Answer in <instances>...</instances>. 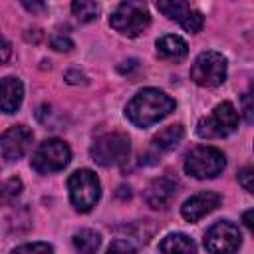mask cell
<instances>
[{"instance_id":"obj_1","label":"cell","mask_w":254,"mask_h":254,"mask_svg":"<svg viewBox=\"0 0 254 254\" xmlns=\"http://www.w3.org/2000/svg\"><path fill=\"white\" fill-rule=\"evenodd\" d=\"M173 109H175V101L165 91L147 87L133 95V99L125 107V115L133 125L145 129L167 117Z\"/></svg>"},{"instance_id":"obj_2","label":"cell","mask_w":254,"mask_h":254,"mask_svg":"<svg viewBox=\"0 0 254 254\" xmlns=\"http://www.w3.org/2000/svg\"><path fill=\"white\" fill-rule=\"evenodd\" d=\"M109 24L119 34L135 38V36L143 34L149 28L151 14H149V10L143 2H123L111 12Z\"/></svg>"},{"instance_id":"obj_3","label":"cell","mask_w":254,"mask_h":254,"mask_svg":"<svg viewBox=\"0 0 254 254\" xmlns=\"http://www.w3.org/2000/svg\"><path fill=\"white\" fill-rule=\"evenodd\" d=\"M238 129V113L230 101L218 103L210 115L202 117L196 123V135L202 139L228 137Z\"/></svg>"},{"instance_id":"obj_4","label":"cell","mask_w":254,"mask_h":254,"mask_svg":"<svg viewBox=\"0 0 254 254\" xmlns=\"http://www.w3.org/2000/svg\"><path fill=\"white\" fill-rule=\"evenodd\" d=\"M89 153H91V159L97 165L117 167V165H123L129 159L131 145H129L127 135H123V133H105V135H99L93 141Z\"/></svg>"},{"instance_id":"obj_5","label":"cell","mask_w":254,"mask_h":254,"mask_svg":"<svg viewBox=\"0 0 254 254\" xmlns=\"http://www.w3.org/2000/svg\"><path fill=\"white\" fill-rule=\"evenodd\" d=\"M67 190H69V198H71L73 206L79 212H87L99 200L101 185H99V179L95 177L93 171L79 169V171H75V173L69 175V179H67Z\"/></svg>"},{"instance_id":"obj_6","label":"cell","mask_w":254,"mask_h":254,"mask_svg":"<svg viewBox=\"0 0 254 254\" xmlns=\"http://www.w3.org/2000/svg\"><path fill=\"white\" fill-rule=\"evenodd\" d=\"M226 165L224 153L218 151L216 147H194L187 157H185V171L187 175L194 179H212L222 173Z\"/></svg>"},{"instance_id":"obj_7","label":"cell","mask_w":254,"mask_h":254,"mask_svg":"<svg viewBox=\"0 0 254 254\" xmlns=\"http://www.w3.org/2000/svg\"><path fill=\"white\" fill-rule=\"evenodd\" d=\"M190 79L202 87H216L226 79V58L218 52H202L192 67H190Z\"/></svg>"},{"instance_id":"obj_8","label":"cell","mask_w":254,"mask_h":254,"mask_svg":"<svg viewBox=\"0 0 254 254\" xmlns=\"http://www.w3.org/2000/svg\"><path fill=\"white\" fill-rule=\"evenodd\" d=\"M69 159H71V151L64 141L48 139L32 155V167L42 175H50L67 167Z\"/></svg>"},{"instance_id":"obj_9","label":"cell","mask_w":254,"mask_h":254,"mask_svg":"<svg viewBox=\"0 0 254 254\" xmlns=\"http://www.w3.org/2000/svg\"><path fill=\"white\" fill-rule=\"evenodd\" d=\"M242 242V234L236 224L220 220L212 224L204 234V248L210 254H234Z\"/></svg>"},{"instance_id":"obj_10","label":"cell","mask_w":254,"mask_h":254,"mask_svg":"<svg viewBox=\"0 0 254 254\" xmlns=\"http://www.w3.org/2000/svg\"><path fill=\"white\" fill-rule=\"evenodd\" d=\"M157 8L159 12H163L169 20H175L179 22L187 32L190 34H196L200 32L202 24H204V18L200 12L192 10L187 2H181V0H171V2H157Z\"/></svg>"},{"instance_id":"obj_11","label":"cell","mask_w":254,"mask_h":254,"mask_svg":"<svg viewBox=\"0 0 254 254\" xmlns=\"http://www.w3.org/2000/svg\"><path fill=\"white\" fill-rule=\"evenodd\" d=\"M34 139V133L26 125H14L8 131H4L0 147H2V157L6 161H16L26 155Z\"/></svg>"},{"instance_id":"obj_12","label":"cell","mask_w":254,"mask_h":254,"mask_svg":"<svg viewBox=\"0 0 254 254\" xmlns=\"http://www.w3.org/2000/svg\"><path fill=\"white\" fill-rule=\"evenodd\" d=\"M218 204H220V194L210 192V190L198 192V194H194V196H190V198H187V200L183 202L181 214H183L185 220L196 222V220H200L202 216H206L208 212H212Z\"/></svg>"},{"instance_id":"obj_13","label":"cell","mask_w":254,"mask_h":254,"mask_svg":"<svg viewBox=\"0 0 254 254\" xmlns=\"http://www.w3.org/2000/svg\"><path fill=\"white\" fill-rule=\"evenodd\" d=\"M175 192H177V181L171 179V177H159V179H155L147 187L145 198H147L149 206H153V208H165L173 200Z\"/></svg>"},{"instance_id":"obj_14","label":"cell","mask_w":254,"mask_h":254,"mask_svg":"<svg viewBox=\"0 0 254 254\" xmlns=\"http://www.w3.org/2000/svg\"><path fill=\"white\" fill-rule=\"evenodd\" d=\"M157 54L163 60L181 62L189 54V46H187V42L181 36L169 34V36H163V38L157 40Z\"/></svg>"},{"instance_id":"obj_15","label":"cell","mask_w":254,"mask_h":254,"mask_svg":"<svg viewBox=\"0 0 254 254\" xmlns=\"http://www.w3.org/2000/svg\"><path fill=\"white\" fill-rule=\"evenodd\" d=\"M24 99V85L18 77H4L2 79V111L14 113Z\"/></svg>"},{"instance_id":"obj_16","label":"cell","mask_w":254,"mask_h":254,"mask_svg":"<svg viewBox=\"0 0 254 254\" xmlns=\"http://www.w3.org/2000/svg\"><path fill=\"white\" fill-rule=\"evenodd\" d=\"M159 250L161 254H196V244L190 236L175 232L161 240Z\"/></svg>"},{"instance_id":"obj_17","label":"cell","mask_w":254,"mask_h":254,"mask_svg":"<svg viewBox=\"0 0 254 254\" xmlns=\"http://www.w3.org/2000/svg\"><path fill=\"white\" fill-rule=\"evenodd\" d=\"M183 137H185V129L181 125H169L153 137V147L159 151H171L181 143Z\"/></svg>"},{"instance_id":"obj_18","label":"cell","mask_w":254,"mask_h":254,"mask_svg":"<svg viewBox=\"0 0 254 254\" xmlns=\"http://www.w3.org/2000/svg\"><path fill=\"white\" fill-rule=\"evenodd\" d=\"M73 244L79 250V254H95L101 244V236L91 228H81L73 234Z\"/></svg>"},{"instance_id":"obj_19","label":"cell","mask_w":254,"mask_h":254,"mask_svg":"<svg viewBox=\"0 0 254 254\" xmlns=\"http://www.w3.org/2000/svg\"><path fill=\"white\" fill-rule=\"evenodd\" d=\"M71 12L79 22H91L99 14V4L89 2V0H77L71 4Z\"/></svg>"},{"instance_id":"obj_20","label":"cell","mask_w":254,"mask_h":254,"mask_svg":"<svg viewBox=\"0 0 254 254\" xmlns=\"http://www.w3.org/2000/svg\"><path fill=\"white\" fill-rule=\"evenodd\" d=\"M240 109H242L244 119L250 125H254V83H250V87L242 93V97H240Z\"/></svg>"},{"instance_id":"obj_21","label":"cell","mask_w":254,"mask_h":254,"mask_svg":"<svg viewBox=\"0 0 254 254\" xmlns=\"http://www.w3.org/2000/svg\"><path fill=\"white\" fill-rule=\"evenodd\" d=\"M12 254H54V250L48 242H32V244L18 246Z\"/></svg>"},{"instance_id":"obj_22","label":"cell","mask_w":254,"mask_h":254,"mask_svg":"<svg viewBox=\"0 0 254 254\" xmlns=\"http://www.w3.org/2000/svg\"><path fill=\"white\" fill-rule=\"evenodd\" d=\"M20 190H22V181L18 177H12V179H8L4 183L2 196H4V200H12V198H16L20 194Z\"/></svg>"},{"instance_id":"obj_23","label":"cell","mask_w":254,"mask_h":254,"mask_svg":"<svg viewBox=\"0 0 254 254\" xmlns=\"http://www.w3.org/2000/svg\"><path fill=\"white\" fill-rule=\"evenodd\" d=\"M107 254H137L135 246L129 242V240H123V238H117L109 244L107 248Z\"/></svg>"},{"instance_id":"obj_24","label":"cell","mask_w":254,"mask_h":254,"mask_svg":"<svg viewBox=\"0 0 254 254\" xmlns=\"http://www.w3.org/2000/svg\"><path fill=\"white\" fill-rule=\"evenodd\" d=\"M238 183L248 192H254V167H244L238 171Z\"/></svg>"},{"instance_id":"obj_25","label":"cell","mask_w":254,"mask_h":254,"mask_svg":"<svg viewBox=\"0 0 254 254\" xmlns=\"http://www.w3.org/2000/svg\"><path fill=\"white\" fill-rule=\"evenodd\" d=\"M52 48L58 52H69L73 48V42L64 34H54L52 36Z\"/></svg>"},{"instance_id":"obj_26","label":"cell","mask_w":254,"mask_h":254,"mask_svg":"<svg viewBox=\"0 0 254 254\" xmlns=\"http://www.w3.org/2000/svg\"><path fill=\"white\" fill-rule=\"evenodd\" d=\"M242 222L248 226V230L254 234V208L252 210H246L244 214H242Z\"/></svg>"},{"instance_id":"obj_27","label":"cell","mask_w":254,"mask_h":254,"mask_svg":"<svg viewBox=\"0 0 254 254\" xmlns=\"http://www.w3.org/2000/svg\"><path fill=\"white\" fill-rule=\"evenodd\" d=\"M127 65H119V71L121 73H129V69L131 67H137V60H129V62H125Z\"/></svg>"},{"instance_id":"obj_28","label":"cell","mask_w":254,"mask_h":254,"mask_svg":"<svg viewBox=\"0 0 254 254\" xmlns=\"http://www.w3.org/2000/svg\"><path fill=\"white\" fill-rule=\"evenodd\" d=\"M8 54H10V44L4 40V44H2V62H4V64L8 62Z\"/></svg>"},{"instance_id":"obj_29","label":"cell","mask_w":254,"mask_h":254,"mask_svg":"<svg viewBox=\"0 0 254 254\" xmlns=\"http://www.w3.org/2000/svg\"><path fill=\"white\" fill-rule=\"evenodd\" d=\"M24 6H26L28 10H42V8H44V4H30V2H24Z\"/></svg>"}]
</instances>
